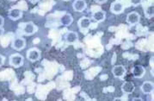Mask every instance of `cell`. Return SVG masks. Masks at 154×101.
Returning <instances> with one entry per match:
<instances>
[{
    "instance_id": "1",
    "label": "cell",
    "mask_w": 154,
    "mask_h": 101,
    "mask_svg": "<svg viewBox=\"0 0 154 101\" xmlns=\"http://www.w3.org/2000/svg\"><path fill=\"white\" fill-rule=\"evenodd\" d=\"M9 63L13 68H21L22 66H23L24 58L20 54H13L9 58Z\"/></svg>"
},
{
    "instance_id": "2",
    "label": "cell",
    "mask_w": 154,
    "mask_h": 101,
    "mask_svg": "<svg viewBox=\"0 0 154 101\" xmlns=\"http://www.w3.org/2000/svg\"><path fill=\"white\" fill-rule=\"evenodd\" d=\"M42 56V52L37 48H31L27 51V59L31 62H35L39 61Z\"/></svg>"
},
{
    "instance_id": "3",
    "label": "cell",
    "mask_w": 154,
    "mask_h": 101,
    "mask_svg": "<svg viewBox=\"0 0 154 101\" xmlns=\"http://www.w3.org/2000/svg\"><path fill=\"white\" fill-rule=\"evenodd\" d=\"M126 22L130 26H134L140 24V14L137 12V11H131L127 15Z\"/></svg>"
},
{
    "instance_id": "4",
    "label": "cell",
    "mask_w": 154,
    "mask_h": 101,
    "mask_svg": "<svg viewBox=\"0 0 154 101\" xmlns=\"http://www.w3.org/2000/svg\"><path fill=\"white\" fill-rule=\"evenodd\" d=\"M38 31V27L35 25L33 22H28L24 24V26L23 28V33L25 36H33Z\"/></svg>"
},
{
    "instance_id": "5",
    "label": "cell",
    "mask_w": 154,
    "mask_h": 101,
    "mask_svg": "<svg viewBox=\"0 0 154 101\" xmlns=\"http://www.w3.org/2000/svg\"><path fill=\"white\" fill-rule=\"evenodd\" d=\"M112 74L115 78L122 79L127 74V69L123 65H116L112 68Z\"/></svg>"
},
{
    "instance_id": "6",
    "label": "cell",
    "mask_w": 154,
    "mask_h": 101,
    "mask_svg": "<svg viewBox=\"0 0 154 101\" xmlns=\"http://www.w3.org/2000/svg\"><path fill=\"white\" fill-rule=\"evenodd\" d=\"M23 10L19 8H16V7L10 9L8 11V17L12 21H17L19 19H21L23 17Z\"/></svg>"
},
{
    "instance_id": "7",
    "label": "cell",
    "mask_w": 154,
    "mask_h": 101,
    "mask_svg": "<svg viewBox=\"0 0 154 101\" xmlns=\"http://www.w3.org/2000/svg\"><path fill=\"white\" fill-rule=\"evenodd\" d=\"M124 5L119 0H116L111 3L110 11L115 15H120L124 11Z\"/></svg>"
},
{
    "instance_id": "8",
    "label": "cell",
    "mask_w": 154,
    "mask_h": 101,
    "mask_svg": "<svg viewBox=\"0 0 154 101\" xmlns=\"http://www.w3.org/2000/svg\"><path fill=\"white\" fill-rule=\"evenodd\" d=\"M13 49L17 51L23 50L26 47V41H25L24 38L18 36V37H16L13 39L12 44H11Z\"/></svg>"
},
{
    "instance_id": "9",
    "label": "cell",
    "mask_w": 154,
    "mask_h": 101,
    "mask_svg": "<svg viewBox=\"0 0 154 101\" xmlns=\"http://www.w3.org/2000/svg\"><path fill=\"white\" fill-rule=\"evenodd\" d=\"M91 25V19L87 17H82L78 21V26L82 31H86Z\"/></svg>"
},
{
    "instance_id": "10",
    "label": "cell",
    "mask_w": 154,
    "mask_h": 101,
    "mask_svg": "<svg viewBox=\"0 0 154 101\" xmlns=\"http://www.w3.org/2000/svg\"><path fill=\"white\" fill-rule=\"evenodd\" d=\"M64 39L66 41V43H68V44H74L76 43L79 39V36L78 34V32L76 31H68L65 36H64Z\"/></svg>"
},
{
    "instance_id": "11",
    "label": "cell",
    "mask_w": 154,
    "mask_h": 101,
    "mask_svg": "<svg viewBox=\"0 0 154 101\" xmlns=\"http://www.w3.org/2000/svg\"><path fill=\"white\" fill-rule=\"evenodd\" d=\"M132 75L137 79H141L144 77L146 74V68L142 65H135L132 69H131Z\"/></svg>"
},
{
    "instance_id": "12",
    "label": "cell",
    "mask_w": 154,
    "mask_h": 101,
    "mask_svg": "<svg viewBox=\"0 0 154 101\" xmlns=\"http://www.w3.org/2000/svg\"><path fill=\"white\" fill-rule=\"evenodd\" d=\"M72 8L76 12H83L86 10L87 3L85 0H74Z\"/></svg>"
},
{
    "instance_id": "13",
    "label": "cell",
    "mask_w": 154,
    "mask_h": 101,
    "mask_svg": "<svg viewBox=\"0 0 154 101\" xmlns=\"http://www.w3.org/2000/svg\"><path fill=\"white\" fill-rule=\"evenodd\" d=\"M121 90L125 94H131L134 92L135 86L132 81H124L121 87Z\"/></svg>"
},
{
    "instance_id": "14",
    "label": "cell",
    "mask_w": 154,
    "mask_h": 101,
    "mask_svg": "<svg viewBox=\"0 0 154 101\" xmlns=\"http://www.w3.org/2000/svg\"><path fill=\"white\" fill-rule=\"evenodd\" d=\"M91 18L96 22V23H103L106 19V11L103 10H97L94 11L91 15Z\"/></svg>"
},
{
    "instance_id": "15",
    "label": "cell",
    "mask_w": 154,
    "mask_h": 101,
    "mask_svg": "<svg viewBox=\"0 0 154 101\" xmlns=\"http://www.w3.org/2000/svg\"><path fill=\"white\" fill-rule=\"evenodd\" d=\"M140 90H141L142 93L144 94H150L153 92L154 90V84L151 80H146L145 82H143L140 86Z\"/></svg>"
},
{
    "instance_id": "16",
    "label": "cell",
    "mask_w": 154,
    "mask_h": 101,
    "mask_svg": "<svg viewBox=\"0 0 154 101\" xmlns=\"http://www.w3.org/2000/svg\"><path fill=\"white\" fill-rule=\"evenodd\" d=\"M60 23L63 26H66V27L72 25L73 23V17L70 13H64L63 15H61V17L60 18Z\"/></svg>"
},
{
    "instance_id": "17",
    "label": "cell",
    "mask_w": 154,
    "mask_h": 101,
    "mask_svg": "<svg viewBox=\"0 0 154 101\" xmlns=\"http://www.w3.org/2000/svg\"><path fill=\"white\" fill-rule=\"evenodd\" d=\"M145 17L147 19L153 18L154 17V6L153 5H148L144 9Z\"/></svg>"
},
{
    "instance_id": "18",
    "label": "cell",
    "mask_w": 154,
    "mask_h": 101,
    "mask_svg": "<svg viewBox=\"0 0 154 101\" xmlns=\"http://www.w3.org/2000/svg\"><path fill=\"white\" fill-rule=\"evenodd\" d=\"M130 1V5L132 6L136 7L140 5L142 3H143V0H129Z\"/></svg>"
},
{
    "instance_id": "19",
    "label": "cell",
    "mask_w": 154,
    "mask_h": 101,
    "mask_svg": "<svg viewBox=\"0 0 154 101\" xmlns=\"http://www.w3.org/2000/svg\"><path fill=\"white\" fill-rule=\"evenodd\" d=\"M5 57L0 54V68L5 64Z\"/></svg>"
},
{
    "instance_id": "20",
    "label": "cell",
    "mask_w": 154,
    "mask_h": 101,
    "mask_svg": "<svg viewBox=\"0 0 154 101\" xmlns=\"http://www.w3.org/2000/svg\"><path fill=\"white\" fill-rule=\"evenodd\" d=\"M94 1L99 5H103V4H106L108 2V0H94Z\"/></svg>"
},
{
    "instance_id": "21",
    "label": "cell",
    "mask_w": 154,
    "mask_h": 101,
    "mask_svg": "<svg viewBox=\"0 0 154 101\" xmlns=\"http://www.w3.org/2000/svg\"><path fill=\"white\" fill-rule=\"evenodd\" d=\"M4 24H5V18L3 16L0 15V27H3Z\"/></svg>"
},
{
    "instance_id": "22",
    "label": "cell",
    "mask_w": 154,
    "mask_h": 101,
    "mask_svg": "<svg viewBox=\"0 0 154 101\" xmlns=\"http://www.w3.org/2000/svg\"><path fill=\"white\" fill-rule=\"evenodd\" d=\"M4 33H5V30H4V28H3V27H0V38L3 36Z\"/></svg>"
},
{
    "instance_id": "23",
    "label": "cell",
    "mask_w": 154,
    "mask_h": 101,
    "mask_svg": "<svg viewBox=\"0 0 154 101\" xmlns=\"http://www.w3.org/2000/svg\"><path fill=\"white\" fill-rule=\"evenodd\" d=\"M40 0H29V3H31V4H33V5H35V4H36V3H38Z\"/></svg>"
},
{
    "instance_id": "24",
    "label": "cell",
    "mask_w": 154,
    "mask_h": 101,
    "mask_svg": "<svg viewBox=\"0 0 154 101\" xmlns=\"http://www.w3.org/2000/svg\"><path fill=\"white\" fill-rule=\"evenodd\" d=\"M132 100L133 101H135V100L143 101V99H140V98H134V99H132Z\"/></svg>"
},
{
    "instance_id": "25",
    "label": "cell",
    "mask_w": 154,
    "mask_h": 101,
    "mask_svg": "<svg viewBox=\"0 0 154 101\" xmlns=\"http://www.w3.org/2000/svg\"><path fill=\"white\" fill-rule=\"evenodd\" d=\"M9 1H11V2H16L17 0H9Z\"/></svg>"
},
{
    "instance_id": "26",
    "label": "cell",
    "mask_w": 154,
    "mask_h": 101,
    "mask_svg": "<svg viewBox=\"0 0 154 101\" xmlns=\"http://www.w3.org/2000/svg\"><path fill=\"white\" fill-rule=\"evenodd\" d=\"M64 1H66V2H68V1H71V0H64Z\"/></svg>"
}]
</instances>
